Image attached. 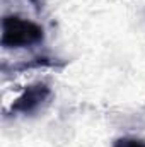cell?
<instances>
[{"instance_id":"cell-1","label":"cell","mask_w":145,"mask_h":147,"mask_svg":"<svg viewBox=\"0 0 145 147\" xmlns=\"http://www.w3.org/2000/svg\"><path fill=\"white\" fill-rule=\"evenodd\" d=\"M44 38L43 28L19 16H5L2 19V46L3 48H26L41 43Z\"/></svg>"},{"instance_id":"cell-2","label":"cell","mask_w":145,"mask_h":147,"mask_svg":"<svg viewBox=\"0 0 145 147\" xmlns=\"http://www.w3.org/2000/svg\"><path fill=\"white\" fill-rule=\"evenodd\" d=\"M50 98H51L50 86L44 82H36L22 91V94L12 103L10 110L12 113H19V115H31L36 113L43 105H46Z\"/></svg>"},{"instance_id":"cell-3","label":"cell","mask_w":145,"mask_h":147,"mask_svg":"<svg viewBox=\"0 0 145 147\" xmlns=\"http://www.w3.org/2000/svg\"><path fill=\"white\" fill-rule=\"evenodd\" d=\"M113 147H145V140L137 137H121L114 140Z\"/></svg>"}]
</instances>
